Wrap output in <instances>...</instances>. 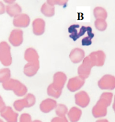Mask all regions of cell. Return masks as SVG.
Masks as SVG:
<instances>
[{
	"label": "cell",
	"mask_w": 115,
	"mask_h": 122,
	"mask_svg": "<svg viewBox=\"0 0 115 122\" xmlns=\"http://www.w3.org/2000/svg\"><path fill=\"white\" fill-rule=\"evenodd\" d=\"M113 94L110 92H104L102 94L96 105L93 107L92 114L94 117L99 118L104 117L107 114V107L111 105Z\"/></svg>",
	"instance_id": "obj_1"
},
{
	"label": "cell",
	"mask_w": 115,
	"mask_h": 122,
	"mask_svg": "<svg viewBox=\"0 0 115 122\" xmlns=\"http://www.w3.org/2000/svg\"><path fill=\"white\" fill-rule=\"evenodd\" d=\"M67 81V76L64 73L58 72L54 74L53 83L48 86V95L51 97L58 98L62 94V91Z\"/></svg>",
	"instance_id": "obj_2"
},
{
	"label": "cell",
	"mask_w": 115,
	"mask_h": 122,
	"mask_svg": "<svg viewBox=\"0 0 115 122\" xmlns=\"http://www.w3.org/2000/svg\"><path fill=\"white\" fill-rule=\"evenodd\" d=\"M2 87L7 91H13L19 97L24 96L27 92V88L25 85L19 80L10 79L2 83Z\"/></svg>",
	"instance_id": "obj_3"
},
{
	"label": "cell",
	"mask_w": 115,
	"mask_h": 122,
	"mask_svg": "<svg viewBox=\"0 0 115 122\" xmlns=\"http://www.w3.org/2000/svg\"><path fill=\"white\" fill-rule=\"evenodd\" d=\"M0 62L5 66H9L12 63L10 47L5 41L0 42Z\"/></svg>",
	"instance_id": "obj_4"
},
{
	"label": "cell",
	"mask_w": 115,
	"mask_h": 122,
	"mask_svg": "<svg viewBox=\"0 0 115 122\" xmlns=\"http://www.w3.org/2000/svg\"><path fill=\"white\" fill-rule=\"evenodd\" d=\"M36 103V97L32 94H28L23 100L16 101L14 103V109L18 111H21L24 107H30Z\"/></svg>",
	"instance_id": "obj_5"
},
{
	"label": "cell",
	"mask_w": 115,
	"mask_h": 122,
	"mask_svg": "<svg viewBox=\"0 0 115 122\" xmlns=\"http://www.w3.org/2000/svg\"><path fill=\"white\" fill-rule=\"evenodd\" d=\"M94 66L89 57H86L84 59L82 64L80 65L78 68V74L79 77L83 79H85L90 75L91 70Z\"/></svg>",
	"instance_id": "obj_6"
},
{
	"label": "cell",
	"mask_w": 115,
	"mask_h": 122,
	"mask_svg": "<svg viewBox=\"0 0 115 122\" xmlns=\"http://www.w3.org/2000/svg\"><path fill=\"white\" fill-rule=\"evenodd\" d=\"M98 85L101 89H114L115 88V77L111 75H105L99 80Z\"/></svg>",
	"instance_id": "obj_7"
},
{
	"label": "cell",
	"mask_w": 115,
	"mask_h": 122,
	"mask_svg": "<svg viewBox=\"0 0 115 122\" xmlns=\"http://www.w3.org/2000/svg\"><path fill=\"white\" fill-rule=\"evenodd\" d=\"M88 57L94 66H102L105 62V55L101 50L91 53Z\"/></svg>",
	"instance_id": "obj_8"
},
{
	"label": "cell",
	"mask_w": 115,
	"mask_h": 122,
	"mask_svg": "<svg viewBox=\"0 0 115 122\" xmlns=\"http://www.w3.org/2000/svg\"><path fill=\"white\" fill-rule=\"evenodd\" d=\"M0 115L7 122H18V114L15 112L11 107L6 106L0 112Z\"/></svg>",
	"instance_id": "obj_9"
},
{
	"label": "cell",
	"mask_w": 115,
	"mask_h": 122,
	"mask_svg": "<svg viewBox=\"0 0 115 122\" xmlns=\"http://www.w3.org/2000/svg\"><path fill=\"white\" fill-rule=\"evenodd\" d=\"M75 103L81 107H86L90 103V97L85 91H80L75 94Z\"/></svg>",
	"instance_id": "obj_10"
},
{
	"label": "cell",
	"mask_w": 115,
	"mask_h": 122,
	"mask_svg": "<svg viewBox=\"0 0 115 122\" xmlns=\"http://www.w3.org/2000/svg\"><path fill=\"white\" fill-rule=\"evenodd\" d=\"M85 84V80L78 76L70 79L67 84V88L69 91L72 92L79 90Z\"/></svg>",
	"instance_id": "obj_11"
},
{
	"label": "cell",
	"mask_w": 115,
	"mask_h": 122,
	"mask_svg": "<svg viewBox=\"0 0 115 122\" xmlns=\"http://www.w3.org/2000/svg\"><path fill=\"white\" fill-rule=\"evenodd\" d=\"M9 41L14 46H19L23 42V31L20 30H14L11 32L9 39Z\"/></svg>",
	"instance_id": "obj_12"
},
{
	"label": "cell",
	"mask_w": 115,
	"mask_h": 122,
	"mask_svg": "<svg viewBox=\"0 0 115 122\" xmlns=\"http://www.w3.org/2000/svg\"><path fill=\"white\" fill-rule=\"evenodd\" d=\"M57 106L56 101L51 98H48L43 100L40 105V109L42 112L48 113L53 110L55 109Z\"/></svg>",
	"instance_id": "obj_13"
},
{
	"label": "cell",
	"mask_w": 115,
	"mask_h": 122,
	"mask_svg": "<svg viewBox=\"0 0 115 122\" xmlns=\"http://www.w3.org/2000/svg\"><path fill=\"white\" fill-rule=\"evenodd\" d=\"M40 68V63L38 62L28 63L24 66V73L28 77H32L36 74Z\"/></svg>",
	"instance_id": "obj_14"
},
{
	"label": "cell",
	"mask_w": 115,
	"mask_h": 122,
	"mask_svg": "<svg viewBox=\"0 0 115 122\" xmlns=\"http://www.w3.org/2000/svg\"><path fill=\"white\" fill-rule=\"evenodd\" d=\"M29 18L24 14L16 16L14 19V25L17 27H26L29 24Z\"/></svg>",
	"instance_id": "obj_15"
},
{
	"label": "cell",
	"mask_w": 115,
	"mask_h": 122,
	"mask_svg": "<svg viewBox=\"0 0 115 122\" xmlns=\"http://www.w3.org/2000/svg\"><path fill=\"white\" fill-rule=\"evenodd\" d=\"M85 56V53L83 50L81 49L76 48L72 50L71 52L70 59L74 63H78L82 61Z\"/></svg>",
	"instance_id": "obj_16"
},
{
	"label": "cell",
	"mask_w": 115,
	"mask_h": 122,
	"mask_svg": "<svg viewBox=\"0 0 115 122\" xmlns=\"http://www.w3.org/2000/svg\"><path fill=\"white\" fill-rule=\"evenodd\" d=\"M82 111L78 107H73L68 112V117L71 122H77L81 118Z\"/></svg>",
	"instance_id": "obj_17"
},
{
	"label": "cell",
	"mask_w": 115,
	"mask_h": 122,
	"mask_svg": "<svg viewBox=\"0 0 115 122\" xmlns=\"http://www.w3.org/2000/svg\"><path fill=\"white\" fill-rule=\"evenodd\" d=\"M45 22L41 19H37L33 22V32L37 35H42L45 30Z\"/></svg>",
	"instance_id": "obj_18"
},
{
	"label": "cell",
	"mask_w": 115,
	"mask_h": 122,
	"mask_svg": "<svg viewBox=\"0 0 115 122\" xmlns=\"http://www.w3.org/2000/svg\"><path fill=\"white\" fill-rule=\"evenodd\" d=\"M38 56L37 53L32 48H29L25 51V59L28 63L38 62Z\"/></svg>",
	"instance_id": "obj_19"
},
{
	"label": "cell",
	"mask_w": 115,
	"mask_h": 122,
	"mask_svg": "<svg viewBox=\"0 0 115 122\" xmlns=\"http://www.w3.org/2000/svg\"><path fill=\"white\" fill-rule=\"evenodd\" d=\"M6 11L7 13L11 16H17L21 12L20 7L16 4H9L6 7Z\"/></svg>",
	"instance_id": "obj_20"
},
{
	"label": "cell",
	"mask_w": 115,
	"mask_h": 122,
	"mask_svg": "<svg viewBox=\"0 0 115 122\" xmlns=\"http://www.w3.org/2000/svg\"><path fill=\"white\" fill-rule=\"evenodd\" d=\"M41 11L46 16H53V15H54V7L53 6L47 2L42 6Z\"/></svg>",
	"instance_id": "obj_21"
},
{
	"label": "cell",
	"mask_w": 115,
	"mask_h": 122,
	"mask_svg": "<svg viewBox=\"0 0 115 122\" xmlns=\"http://www.w3.org/2000/svg\"><path fill=\"white\" fill-rule=\"evenodd\" d=\"M11 77V71L9 68L0 69V83H4L7 81Z\"/></svg>",
	"instance_id": "obj_22"
},
{
	"label": "cell",
	"mask_w": 115,
	"mask_h": 122,
	"mask_svg": "<svg viewBox=\"0 0 115 122\" xmlns=\"http://www.w3.org/2000/svg\"><path fill=\"white\" fill-rule=\"evenodd\" d=\"M94 13L95 16L97 19L105 20L107 16V13L106 11L105 10V9L102 8V7H96L94 9Z\"/></svg>",
	"instance_id": "obj_23"
},
{
	"label": "cell",
	"mask_w": 115,
	"mask_h": 122,
	"mask_svg": "<svg viewBox=\"0 0 115 122\" xmlns=\"http://www.w3.org/2000/svg\"><path fill=\"white\" fill-rule=\"evenodd\" d=\"M56 114L60 117H65L68 113V108L66 105L63 104L58 105L55 108Z\"/></svg>",
	"instance_id": "obj_24"
},
{
	"label": "cell",
	"mask_w": 115,
	"mask_h": 122,
	"mask_svg": "<svg viewBox=\"0 0 115 122\" xmlns=\"http://www.w3.org/2000/svg\"><path fill=\"white\" fill-rule=\"evenodd\" d=\"M80 25L78 24H73V25H71L68 28V32L71 35L69 36V37L72 38L74 41L77 40L78 39V33L77 28H79Z\"/></svg>",
	"instance_id": "obj_25"
},
{
	"label": "cell",
	"mask_w": 115,
	"mask_h": 122,
	"mask_svg": "<svg viewBox=\"0 0 115 122\" xmlns=\"http://www.w3.org/2000/svg\"><path fill=\"white\" fill-rule=\"evenodd\" d=\"M95 24L96 29L100 30H104L106 29L107 26V23L105 22V20L101 19H96L95 22Z\"/></svg>",
	"instance_id": "obj_26"
},
{
	"label": "cell",
	"mask_w": 115,
	"mask_h": 122,
	"mask_svg": "<svg viewBox=\"0 0 115 122\" xmlns=\"http://www.w3.org/2000/svg\"><path fill=\"white\" fill-rule=\"evenodd\" d=\"M19 122H32L31 116L27 113H24L21 115Z\"/></svg>",
	"instance_id": "obj_27"
},
{
	"label": "cell",
	"mask_w": 115,
	"mask_h": 122,
	"mask_svg": "<svg viewBox=\"0 0 115 122\" xmlns=\"http://www.w3.org/2000/svg\"><path fill=\"white\" fill-rule=\"evenodd\" d=\"M93 39L90 36H87V37H84L82 40V45L83 46H89L91 44V39Z\"/></svg>",
	"instance_id": "obj_28"
},
{
	"label": "cell",
	"mask_w": 115,
	"mask_h": 122,
	"mask_svg": "<svg viewBox=\"0 0 115 122\" xmlns=\"http://www.w3.org/2000/svg\"><path fill=\"white\" fill-rule=\"evenodd\" d=\"M51 122H68V121L67 119L66 118V117H58L53 119Z\"/></svg>",
	"instance_id": "obj_29"
},
{
	"label": "cell",
	"mask_w": 115,
	"mask_h": 122,
	"mask_svg": "<svg viewBox=\"0 0 115 122\" xmlns=\"http://www.w3.org/2000/svg\"><path fill=\"white\" fill-rule=\"evenodd\" d=\"M6 107V105L2 97L0 96V112Z\"/></svg>",
	"instance_id": "obj_30"
},
{
	"label": "cell",
	"mask_w": 115,
	"mask_h": 122,
	"mask_svg": "<svg viewBox=\"0 0 115 122\" xmlns=\"http://www.w3.org/2000/svg\"><path fill=\"white\" fill-rule=\"evenodd\" d=\"M6 11V7L2 2L0 1V15L4 14Z\"/></svg>",
	"instance_id": "obj_31"
},
{
	"label": "cell",
	"mask_w": 115,
	"mask_h": 122,
	"mask_svg": "<svg viewBox=\"0 0 115 122\" xmlns=\"http://www.w3.org/2000/svg\"><path fill=\"white\" fill-rule=\"evenodd\" d=\"M96 122H109L108 120L105 119H102L98 120Z\"/></svg>",
	"instance_id": "obj_32"
},
{
	"label": "cell",
	"mask_w": 115,
	"mask_h": 122,
	"mask_svg": "<svg viewBox=\"0 0 115 122\" xmlns=\"http://www.w3.org/2000/svg\"><path fill=\"white\" fill-rule=\"evenodd\" d=\"M113 109L114 110L115 112V98H114V102H113Z\"/></svg>",
	"instance_id": "obj_33"
},
{
	"label": "cell",
	"mask_w": 115,
	"mask_h": 122,
	"mask_svg": "<svg viewBox=\"0 0 115 122\" xmlns=\"http://www.w3.org/2000/svg\"><path fill=\"white\" fill-rule=\"evenodd\" d=\"M32 122H42L38 120H34V121H33Z\"/></svg>",
	"instance_id": "obj_34"
},
{
	"label": "cell",
	"mask_w": 115,
	"mask_h": 122,
	"mask_svg": "<svg viewBox=\"0 0 115 122\" xmlns=\"http://www.w3.org/2000/svg\"><path fill=\"white\" fill-rule=\"evenodd\" d=\"M0 122H4L3 121L2 119H0Z\"/></svg>",
	"instance_id": "obj_35"
}]
</instances>
